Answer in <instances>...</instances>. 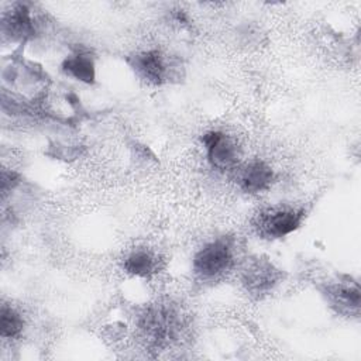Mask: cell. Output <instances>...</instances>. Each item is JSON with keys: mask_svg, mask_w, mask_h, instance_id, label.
Masks as SVG:
<instances>
[{"mask_svg": "<svg viewBox=\"0 0 361 361\" xmlns=\"http://www.w3.org/2000/svg\"><path fill=\"white\" fill-rule=\"evenodd\" d=\"M274 274H275V271L272 269V265H269L268 262H265V264L258 262L247 271L245 283H247L248 289L254 290L255 293L264 292V290L269 289L272 286V283L275 282Z\"/></svg>", "mask_w": 361, "mask_h": 361, "instance_id": "52a82bcc", "label": "cell"}, {"mask_svg": "<svg viewBox=\"0 0 361 361\" xmlns=\"http://www.w3.org/2000/svg\"><path fill=\"white\" fill-rule=\"evenodd\" d=\"M210 164L217 169H228L237 162L234 144L220 131H209L202 137Z\"/></svg>", "mask_w": 361, "mask_h": 361, "instance_id": "3957f363", "label": "cell"}, {"mask_svg": "<svg viewBox=\"0 0 361 361\" xmlns=\"http://www.w3.org/2000/svg\"><path fill=\"white\" fill-rule=\"evenodd\" d=\"M124 269L134 276H147L154 269V259L145 251H135L126 258Z\"/></svg>", "mask_w": 361, "mask_h": 361, "instance_id": "9c48e42d", "label": "cell"}, {"mask_svg": "<svg viewBox=\"0 0 361 361\" xmlns=\"http://www.w3.org/2000/svg\"><path fill=\"white\" fill-rule=\"evenodd\" d=\"M4 25H7L8 31L16 37L30 35L34 30L30 11L24 6H20L16 10H13V13H10L8 18L4 21Z\"/></svg>", "mask_w": 361, "mask_h": 361, "instance_id": "ba28073f", "label": "cell"}, {"mask_svg": "<svg viewBox=\"0 0 361 361\" xmlns=\"http://www.w3.org/2000/svg\"><path fill=\"white\" fill-rule=\"evenodd\" d=\"M131 68L135 73L148 83L159 85L165 79L166 65L164 58L157 51H147L131 58Z\"/></svg>", "mask_w": 361, "mask_h": 361, "instance_id": "277c9868", "label": "cell"}, {"mask_svg": "<svg viewBox=\"0 0 361 361\" xmlns=\"http://www.w3.org/2000/svg\"><path fill=\"white\" fill-rule=\"evenodd\" d=\"M274 173L262 161L250 162L240 173V186L247 193H258L269 188Z\"/></svg>", "mask_w": 361, "mask_h": 361, "instance_id": "5b68a950", "label": "cell"}, {"mask_svg": "<svg viewBox=\"0 0 361 361\" xmlns=\"http://www.w3.org/2000/svg\"><path fill=\"white\" fill-rule=\"evenodd\" d=\"M302 212L290 207H274L258 216L257 227L268 238H282L295 231L302 223Z\"/></svg>", "mask_w": 361, "mask_h": 361, "instance_id": "7a4b0ae2", "label": "cell"}, {"mask_svg": "<svg viewBox=\"0 0 361 361\" xmlns=\"http://www.w3.org/2000/svg\"><path fill=\"white\" fill-rule=\"evenodd\" d=\"M62 69L66 75H69L83 83H93L94 78H96V69H94L93 59L89 55L82 54V52L69 55L63 61Z\"/></svg>", "mask_w": 361, "mask_h": 361, "instance_id": "8992f818", "label": "cell"}, {"mask_svg": "<svg viewBox=\"0 0 361 361\" xmlns=\"http://www.w3.org/2000/svg\"><path fill=\"white\" fill-rule=\"evenodd\" d=\"M1 317H0V334L1 337L14 338L17 337L24 326L21 316L11 307L3 306L1 307Z\"/></svg>", "mask_w": 361, "mask_h": 361, "instance_id": "30bf717a", "label": "cell"}, {"mask_svg": "<svg viewBox=\"0 0 361 361\" xmlns=\"http://www.w3.org/2000/svg\"><path fill=\"white\" fill-rule=\"evenodd\" d=\"M233 252L230 244L221 238L206 244L193 258V269L203 278H213L230 268Z\"/></svg>", "mask_w": 361, "mask_h": 361, "instance_id": "6da1fadb", "label": "cell"}]
</instances>
